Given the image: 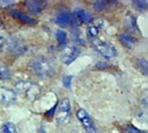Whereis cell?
<instances>
[{
    "instance_id": "obj_1",
    "label": "cell",
    "mask_w": 148,
    "mask_h": 133,
    "mask_svg": "<svg viewBox=\"0 0 148 133\" xmlns=\"http://www.w3.org/2000/svg\"><path fill=\"white\" fill-rule=\"evenodd\" d=\"M29 70L42 80H47L53 76L55 67L53 62L44 56H37L29 61Z\"/></svg>"
},
{
    "instance_id": "obj_2",
    "label": "cell",
    "mask_w": 148,
    "mask_h": 133,
    "mask_svg": "<svg viewBox=\"0 0 148 133\" xmlns=\"http://www.w3.org/2000/svg\"><path fill=\"white\" fill-rule=\"evenodd\" d=\"M15 88L19 94L29 100H35L41 92L40 87L36 84L27 80L17 81L15 85Z\"/></svg>"
},
{
    "instance_id": "obj_3",
    "label": "cell",
    "mask_w": 148,
    "mask_h": 133,
    "mask_svg": "<svg viewBox=\"0 0 148 133\" xmlns=\"http://www.w3.org/2000/svg\"><path fill=\"white\" fill-rule=\"evenodd\" d=\"M92 46L102 57L107 60H113L117 56V50L114 45L101 40H93Z\"/></svg>"
},
{
    "instance_id": "obj_4",
    "label": "cell",
    "mask_w": 148,
    "mask_h": 133,
    "mask_svg": "<svg viewBox=\"0 0 148 133\" xmlns=\"http://www.w3.org/2000/svg\"><path fill=\"white\" fill-rule=\"evenodd\" d=\"M71 106L69 99H63L59 105L56 113V121L60 125H67L70 120Z\"/></svg>"
},
{
    "instance_id": "obj_5",
    "label": "cell",
    "mask_w": 148,
    "mask_h": 133,
    "mask_svg": "<svg viewBox=\"0 0 148 133\" xmlns=\"http://www.w3.org/2000/svg\"><path fill=\"white\" fill-rule=\"evenodd\" d=\"M76 117L81 122L84 129L88 133H97L96 128L89 116V114L84 109H78L76 112Z\"/></svg>"
},
{
    "instance_id": "obj_6",
    "label": "cell",
    "mask_w": 148,
    "mask_h": 133,
    "mask_svg": "<svg viewBox=\"0 0 148 133\" xmlns=\"http://www.w3.org/2000/svg\"><path fill=\"white\" fill-rule=\"evenodd\" d=\"M80 54H81V49L75 46L64 48L62 49V55H61L62 61L66 65H69L79 57Z\"/></svg>"
},
{
    "instance_id": "obj_7",
    "label": "cell",
    "mask_w": 148,
    "mask_h": 133,
    "mask_svg": "<svg viewBox=\"0 0 148 133\" xmlns=\"http://www.w3.org/2000/svg\"><path fill=\"white\" fill-rule=\"evenodd\" d=\"M16 100V93L8 87H0V104L4 106H10L15 103Z\"/></svg>"
},
{
    "instance_id": "obj_8",
    "label": "cell",
    "mask_w": 148,
    "mask_h": 133,
    "mask_svg": "<svg viewBox=\"0 0 148 133\" xmlns=\"http://www.w3.org/2000/svg\"><path fill=\"white\" fill-rule=\"evenodd\" d=\"M8 48L12 54L20 55L23 54L26 50V47L23 41L19 40L18 38H10L8 42Z\"/></svg>"
},
{
    "instance_id": "obj_9",
    "label": "cell",
    "mask_w": 148,
    "mask_h": 133,
    "mask_svg": "<svg viewBox=\"0 0 148 133\" xmlns=\"http://www.w3.org/2000/svg\"><path fill=\"white\" fill-rule=\"evenodd\" d=\"M24 3L29 12H30L31 14L37 15L45 9L47 2L42 0H29L26 1Z\"/></svg>"
},
{
    "instance_id": "obj_10",
    "label": "cell",
    "mask_w": 148,
    "mask_h": 133,
    "mask_svg": "<svg viewBox=\"0 0 148 133\" xmlns=\"http://www.w3.org/2000/svg\"><path fill=\"white\" fill-rule=\"evenodd\" d=\"M9 14L14 17L15 19H17L19 21H21L22 23H27V24H36L37 23V21L30 16H29L28 15L23 13L22 11L20 10H10Z\"/></svg>"
},
{
    "instance_id": "obj_11",
    "label": "cell",
    "mask_w": 148,
    "mask_h": 133,
    "mask_svg": "<svg viewBox=\"0 0 148 133\" xmlns=\"http://www.w3.org/2000/svg\"><path fill=\"white\" fill-rule=\"evenodd\" d=\"M56 23L62 28H67L72 23V16L69 12L60 13L56 17Z\"/></svg>"
},
{
    "instance_id": "obj_12",
    "label": "cell",
    "mask_w": 148,
    "mask_h": 133,
    "mask_svg": "<svg viewBox=\"0 0 148 133\" xmlns=\"http://www.w3.org/2000/svg\"><path fill=\"white\" fill-rule=\"evenodd\" d=\"M74 15L76 16L78 20H80L82 23H88L92 21L91 14L83 9H75Z\"/></svg>"
},
{
    "instance_id": "obj_13",
    "label": "cell",
    "mask_w": 148,
    "mask_h": 133,
    "mask_svg": "<svg viewBox=\"0 0 148 133\" xmlns=\"http://www.w3.org/2000/svg\"><path fill=\"white\" fill-rule=\"evenodd\" d=\"M119 40L124 47L129 49H132L135 45V39L131 35L127 34V33L120 35Z\"/></svg>"
},
{
    "instance_id": "obj_14",
    "label": "cell",
    "mask_w": 148,
    "mask_h": 133,
    "mask_svg": "<svg viewBox=\"0 0 148 133\" xmlns=\"http://www.w3.org/2000/svg\"><path fill=\"white\" fill-rule=\"evenodd\" d=\"M98 22L95 21L92 24H90L88 28V33L90 37H96L103 26V23L101 20H97Z\"/></svg>"
},
{
    "instance_id": "obj_15",
    "label": "cell",
    "mask_w": 148,
    "mask_h": 133,
    "mask_svg": "<svg viewBox=\"0 0 148 133\" xmlns=\"http://www.w3.org/2000/svg\"><path fill=\"white\" fill-rule=\"evenodd\" d=\"M56 41L58 42V46L63 49L65 48L66 42H67V34L65 31L62 30V29H58L56 32Z\"/></svg>"
},
{
    "instance_id": "obj_16",
    "label": "cell",
    "mask_w": 148,
    "mask_h": 133,
    "mask_svg": "<svg viewBox=\"0 0 148 133\" xmlns=\"http://www.w3.org/2000/svg\"><path fill=\"white\" fill-rule=\"evenodd\" d=\"M11 72L10 70L3 65H0V80H6L11 79Z\"/></svg>"
},
{
    "instance_id": "obj_17",
    "label": "cell",
    "mask_w": 148,
    "mask_h": 133,
    "mask_svg": "<svg viewBox=\"0 0 148 133\" xmlns=\"http://www.w3.org/2000/svg\"><path fill=\"white\" fill-rule=\"evenodd\" d=\"M1 133H16V126L11 122H6L1 128Z\"/></svg>"
},
{
    "instance_id": "obj_18",
    "label": "cell",
    "mask_w": 148,
    "mask_h": 133,
    "mask_svg": "<svg viewBox=\"0 0 148 133\" xmlns=\"http://www.w3.org/2000/svg\"><path fill=\"white\" fill-rule=\"evenodd\" d=\"M133 4L135 7V9L139 11L146 10L148 7V2L147 0H136L133 1Z\"/></svg>"
},
{
    "instance_id": "obj_19",
    "label": "cell",
    "mask_w": 148,
    "mask_h": 133,
    "mask_svg": "<svg viewBox=\"0 0 148 133\" xmlns=\"http://www.w3.org/2000/svg\"><path fill=\"white\" fill-rule=\"evenodd\" d=\"M138 66L140 68H141V72L145 74V75H147V61L144 59H137L136 61Z\"/></svg>"
},
{
    "instance_id": "obj_20",
    "label": "cell",
    "mask_w": 148,
    "mask_h": 133,
    "mask_svg": "<svg viewBox=\"0 0 148 133\" xmlns=\"http://www.w3.org/2000/svg\"><path fill=\"white\" fill-rule=\"evenodd\" d=\"M108 2L107 1H96L94 3V8L97 11H101L108 6Z\"/></svg>"
},
{
    "instance_id": "obj_21",
    "label": "cell",
    "mask_w": 148,
    "mask_h": 133,
    "mask_svg": "<svg viewBox=\"0 0 148 133\" xmlns=\"http://www.w3.org/2000/svg\"><path fill=\"white\" fill-rule=\"evenodd\" d=\"M72 80H73V76L72 75H67V76H64L63 79H62V82H63V85L65 87H69L70 85H71V82H72Z\"/></svg>"
},
{
    "instance_id": "obj_22",
    "label": "cell",
    "mask_w": 148,
    "mask_h": 133,
    "mask_svg": "<svg viewBox=\"0 0 148 133\" xmlns=\"http://www.w3.org/2000/svg\"><path fill=\"white\" fill-rule=\"evenodd\" d=\"M127 133H147V132H143V131H140V130H139V129H137V128H135V127H134V126L129 125V126H127Z\"/></svg>"
},
{
    "instance_id": "obj_23",
    "label": "cell",
    "mask_w": 148,
    "mask_h": 133,
    "mask_svg": "<svg viewBox=\"0 0 148 133\" xmlns=\"http://www.w3.org/2000/svg\"><path fill=\"white\" fill-rule=\"evenodd\" d=\"M11 3H14V2H11V1H0V6L1 7H4L5 5H9V4H11Z\"/></svg>"
},
{
    "instance_id": "obj_24",
    "label": "cell",
    "mask_w": 148,
    "mask_h": 133,
    "mask_svg": "<svg viewBox=\"0 0 148 133\" xmlns=\"http://www.w3.org/2000/svg\"><path fill=\"white\" fill-rule=\"evenodd\" d=\"M56 106H57V105H56V106L53 107V109H52V110H49V111L46 113L49 117H52V116H53V114L55 113V110H56Z\"/></svg>"
},
{
    "instance_id": "obj_25",
    "label": "cell",
    "mask_w": 148,
    "mask_h": 133,
    "mask_svg": "<svg viewBox=\"0 0 148 133\" xmlns=\"http://www.w3.org/2000/svg\"><path fill=\"white\" fill-rule=\"evenodd\" d=\"M3 46H4V39L0 35V52L3 50Z\"/></svg>"
},
{
    "instance_id": "obj_26",
    "label": "cell",
    "mask_w": 148,
    "mask_h": 133,
    "mask_svg": "<svg viewBox=\"0 0 148 133\" xmlns=\"http://www.w3.org/2000/svg\"><path fill=\"white\" fill-rule=\"evenodd\" d=\"M39 133H47V132H45V130H44V129H41V130H40V132H39Z\"/></svg>"
}]
</instances>
